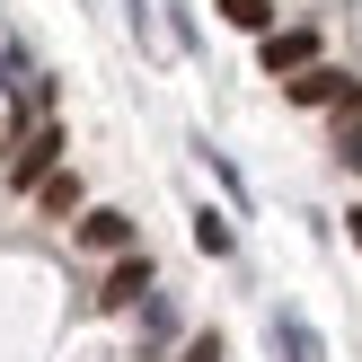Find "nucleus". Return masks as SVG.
Instances as JSON below:
<instances>
[{
  "instance_id": "1",
  "label": "nucleus",
  "mask_w": 362,
  "mask_h": 362,
  "mask_svg": "<svg viewBox=\"0 0 362 362\" xmlns=\"http://www.w3.org/2000/svg\"><path fill=\"white\" fill-rule=\"evenodd\" d=\"M151 292H159V265L133 247V257H115V265H106V283H98V310H106V318H115V310H141Z\"/></svg>"
},
{
  "instance_id": "2",
  "label": "nucleus",
  "mask_w": 362,
  "mask_h": 362,
  "mask_svg": "<svg viewBox=\"0 0 362 362\" xmlns=\"http://www.w3.org/2000/svg\"><path fill=\"white\" fill-rule=\"evenodd\" d=\"M53 168H62V124L45 115V124H35V133H27V141L9 151V186H45Z\"/></svg>"
},
{
  "instance_id": "3",
  "label": "nucleus",
  "mask_w": 362,
  "mask_h": 362,
  "mask_svg": "<svg viewBox=\"0 0 362 362\" xmlns=\"http://www.w3.org/2000/svg\"><path fill=\"white\" fill-rule=\"evenodd\" d=\"M80 247H98V257H133V212H115V204H98V212H80Z\"/></svg>"
},
{
  "instance_id": "4",
  "label": "nucleus",
  "mask_w": 362,
  "mask_h": 362,
  "mask_svg": "<svg viewBox=\"0 0 362 362\" xmlns=\"http://www.w3.org/2000/svg\"><path fill=\"white\" fill-rule=\"evenodd\" d=\"M318 62V27H265V71H310Z\"/></svg>"
},
{
  "instance_id": "5",
  "label": "nucleus",
  "mask_w": 362,
  "mask_h": 362,
  "mask_svg": "<svg viewBox=\"0 0 362 362\" xmlns=\"http://www.w3.org/2000/svg\"><path fill=\"white\" fill-rule=\"evenodd\" d=\"M265 336H274L283 362H327V345H318V327H310L300 310H274V318H265Z\"/></svg>"
},
{
  "instance_id": "6",
  "label": "nucleus",
  "mask_w": 362,
  "mask_h": 362,
  "mask_svg": "<svg viewBox=\"0 0 362 362\" xmlns=\"http://www.w3.org/2000/svg\"><path fill=\"white\" fill-rule=\"evenodd\" d=\"M0 80H9V98L27 106V115H45V106H53V80H35V62H27L18 45H0Z\"/></svg>"
},
{
  "instance_id": "7",
  "label": "nucleus",
  "mask_w": 362,
  "mask_h": 362,
  "mask_svg": "<svg viewBox=\"0 0 362 362\" xmlns=\"http://www.w3.org/2000/svg\"><path fill=\"white\" fill-rule=\"evenodd\" d=\"M336 98H345V71H327V62L292 71V106H336Z\"/></svg>"
},
{
  "instance_id": "8",
  "label": "nucleus",
  "mask_w": 362,
  "mask_h": 362,
  "mask_svg": "<svg viewBox=\"0 0 362 362\" xmlns=\"http://www.w3.org/2000/svg\"><path fill=\"white\" fill-rule=\"evenodd\" d=\"M168 336H177V300H168V292H151V300H141V345L159 354Z\"/></svg>"
},
{
  "instance_id": "9",
  "label": "nucleus",
  "mask_w": 362,
  "mask_h": 362,
  "mask_svg": "<svg viewBox=\"0 0 362 362\" xmlns=\"http://www.w3.org/2000/svg\"><path fill=\"white\" fill-rule=\"evenodd\" d=\"M221 18L247 27V35H265V27H274V0H221Z\"/></svg>"
},
{
  "instance_id": "10",
  "label": "nucleus",
  "mask_w": 362,
  "mask_h": 362,
  "mask_svg": "<svg viewBox=\"0 0 362 362\" xmlns=\"http://www.w3.org/2000/svg\"><path fill=\"white\" fill-rule=\"evenodd\" d=\"M194 247H204V257H230V221L221 212H194Z\"/></svg>"
},
{
  "instance_id": "11",
  "label": "nucleus",
  "mask_w": 362,
  "mask_h": 362,
  "mask_svg": "<svg viewBox=\"0 0 362 362\" xmlns=\"http://www.w3.org/2000/svg\"><path fill=\"white\" fill-rule=\"evenodd\" d=\"M35 194H45V212H80V186H71L62 168H53V177H45V186H35Z\"/></svg>"
},
{
  "instance_id": "12",
  "label": "nucleus",
  "mask_w": 362,
  "mask_h": 362,
  "mask_svg": "<svg viewBox=\"0 0 362 362\" xmlns=\"http://www.w3.org/2000/svg\"><path fill=\"white\" fill-rule=\"evenodd\" d=\"M336 159H345V168H362V124H345V141H336Z\"/></svg>"
},
{
  "instance_id": "13",
  "label": "nucleus",
  "mask_w": 362,
  "mask_h": 362,
  "mask_svg": "<svg viewBox=\"0 0 362 362\" xmlns=\"http://www.w3.org/2000/svg\"><path fill=\"white\" fill-rule=\"evenodd\" d=\"M186 362H221V336H194V345H186Z\"/></svg>"
},
{
  "instance_id": "14",
  "label": "nucleus",
  "mask_w": 362,
  "mask_h": 362,
  "mask_svg": "<svg viewBox=\"0 0 362 362\" xmlns=\"http://www.w3.org/2000/svg\"><path fill=\"white\" fill-rule=\"evenodd\" d=\"M345 221H354V239H362V212H345Z\"/></svg>"
}]
</instances>
